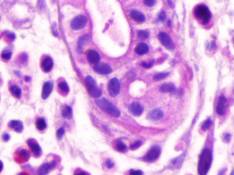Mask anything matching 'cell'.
Here are the masks:
<instances>
[{
    "mask_svg": "<svg viewBox=\"0 0 234 175\" xmlns=\"http://www.w3.org/2000/svg\"><path fill=\"white\" fill-rule=\"evenodd\" d=\"M95 103L97 106L106 114L115 118H118L120 116V112L119 110L107 99L103 98L96 99Z\"/></svg>",
    "mask_w": 234,
    "mask_h": 175,
    "instance_id": "obj_1",
    "label": "cell"
},
{
    "mask_svg": "<svg viewBox=\"0 0 234 175\" xmlns=\"http://www.w3.org/2000/svg\"><path fill=\"white\" fill-rule=\"evenodd\" d=\"M211 151L209 149H204L201 154L198 165V172L200 175L207 174L210 170L212 162Z\"/></svg>",
    "mask_w": 234,
    "mask_h": 175,
    "instance_id": "obj_2",
    "label": "cell"
},
{
    "mask_svg": "<svg viewBox=\"0 0 234 175\" xmlns=\"http://www.w3.org/2000/svg\"><path fill=\"white\" fill-rule=\"evenodd\" d=\"M86 87L89 94L94 98H98L101 95V91L100 90L96 81L91 76H87L85 79Z\"/></svg>",
    "mask_w": 234,
    "mask_h": 175,
    "instance_id": "obj_3",
    "label": "cell"
},
{
    "mask_svg": "<svg viewBox=\"0 0 234 175\" xmlns=\"http://www.w3.org/2000/svg\"><path fill=\"white\" fill-rule=\"evenodd\" d=\"M195 16L203 24H206L209 22L211 14L208 7L204 5H199L195 10Z\"/></svg>",
    "mask_w": 234,
    "mask_h": 175,
    "instance_id": "obj_4",
    "label": "cell"
},
{
    "mask_svg": "<svg viewBox=\"0 0 234 175\" xmlns=\"http://www.w3.org/2000/svg\"><path fill=\"white\" fill-rule=\"evenodd\" d=\"M120 84L118 79L113 78L109 81L108 85V91L110 96L116 97L120 90Z\"/></svg>",
    "mask_w": 234,
    "mask_h": 175,
    "instance_id": "obj_5",
    "label": "cell"
},
{
    "mask_svg": "<svg viewBox=\"0 0 234 175\" xmlns=\"http://www.w3.org/2000/svg\"><path fill=\"white\" fill-rule=\"evenodd\" d=\"M87 18L83 15L77 16L71 21L70 26L75 30H78L85 26L87 23Z\"/></svg>",
    "mask_w": 234,
    "mask_h": 175,
    "instance_id": "obj_6",
    "label": "cell"
},
{
    "mask_svg": "<svg viewBox=\"0 0 234 175\" xmlns=\"http://www.w3.org/2000/svg\"><path fill=\"white\" fill-rule=\"evenodd\" d=\"M158 37L161 43L167 49L172 50L174 48V43L167 34L165 32H160Z\"/></svg>",
    "mask_w": 234,
    "mask_h": 175,
    "instance_id": "obj_7",
    "label": "cell"
},
{
    "mask_svg": "<svg viewBox=\"0 0 234 175\" xmlns=\"http://www.w3.org/2000/svg\"><path fill=\"white\" fill-rule=\"evenodd\" d=\"M161 154V149L157 146H155L150 149L144 157V160L147 162H151L158 158Z\"/></svg>",
    "mask_w": 234,
    "mask_h": 175,
    "instance_id": "obj_8",
    "label": "cell"
},
{
    "mask_svg": "<svg viewBox=\"0 0 234 175\" xmlns=\"http://www.w3.org/2000/svg\"><path fill=\"white\" fill-rule=\"evenodd\" d=\"M94 69L98 74L105 75L109 74L112 71L111 68L107 63H98L95 64Z\"/></svg>",
    "mask_w": 234,
    "mask_h": 175,
    "instance_id": "obj_9",
    "label": "cell"
},
{
    "mask_svg": "<svg viewBox=\"0 0 234 175\" xmlns=\"http://www.w3.org/2000/svg\"><path fill=\"white\" fill-rule=\"evenodd\" d=\"M129 110L131 114L134 115L140 116L143 112V107L138 102H134L130 104L129 107Z\"/></svg>",
    "mask_w": 234,
    "mask_h": 175,
    "instance_id": "obj_10",
    "label": "cell"
},
{
    "mask_svg": "<svg viewBox=\"0 0 234 175\" xmlns=\"http://www.w3.org/2000/svg\"><path fill=\"white\" fill-rule=\"evenodd\" d=\"M54 83L53 81H49L45 82L43 85L42 92V98L43 99H46L52 92Z\"/></svg>",
    "mask_w": 234,
    "mask_h": 175,
    "instance_id": "obj_11",
    "label": "cell"
},
{
    "mask_svg": "<svg viewBox=\"0 0 234 175\" xmlns=\"http://www.w3.org/2000/svg\"><path fill=\"white\" fill-rule=\"evenodd\" d=\"M227 108V99L224 96H221L219 99L217 106L216 111L218 114L223 115L226 112Z\"/></svg>",
    "mask_w": 234,
    "mask_h": 175,
    "instance_id": "obj_12",
    "label": "cell"
},
{
    "mask_svg": "<svg viewBox=\"0 0 234 175\" xmlns=\"http://www.w3.org/2000/svg\"><path fill=\"white\" fill-rule=\"evenodd\" d=\"M27 143L34 156L36 157H39L41 154V149L38 143L32 139L28 140Z\"/></svg>",
    "mask_w": 234,
    "mask_h": 175,
    "instance_id": "obj_13",
    "label": "cell"
},
{
    "mask_svg": "<svg viewBox=\"0 0 234 175\" xmlns=\"http://www.w3.org/2000/svg\"><path fill=\"white\" fill-rule=\"evenodd\" d=\"M53 61L52 58L49 56H47L42 60L41 62V68L43 71L46 73H48L51 70L53 67Z\"/></svg>",
    "mask_w": 234,
    "mask_h": 175,
    "instance_id": "obj_14",
    "label": "cell"
},
{
    "mask_svg": "<svg viewBox=\"0 0 234 175\" xmlns=\"http://www.w3.org/2000/svg\"><path fill=\"white\" fill-rule=\"evenodd\" d=\"M30 158V153L26 149H21L17 153L16 159L19 162H24Z\"/></svg>",
    "mask_w": 234,
    "mask_h": 175,
    "instance_id": "obj_15",
    "label": "cell"
},
{
    "mask_svg": "<svg viewBox=\"0 0 234 175\" xmlns=\"http://www.w3.org/2000/svg\"><path fill=\"white\" fill-rule=\"evenodd\" d=\"M87 58L90 63L96 64L100 61V55L97 51L94 50H90L87 54Z\"/></svg>",
    "mask_w": 234,
    "mask_h": 175,
    "instance_id": "obj_16",
    "label": "cell"
},
{
    "mask_svg": "<svg viewBox=\"0 0 234 175\" xmlns=\"http://www.w3.org/2000/svg\"><path fill=\"white\" fill-rule=\"evenodd\" d=\"M163 112L160 109H154L148 114L147 117L151 121H156L163 117Z\"/></svg>",
    "mask_w": 234,
    "mask_h": 175,
    "instance_id": "obj_17",
    "label": "cell"
},
{
    "mask_svg": "<svg viewBox=\"0 0 234 175\" xmlns=\"http://www.w3.org/2000/svg\"><path fill=\"white\" fill-rule=\"evenodd\" d=\"M56 165V162H55L44 164L39 169V174L41 175H46L48 173L49 171L55 167Z\"/></svg>",
    "mask_w": 234,
    "mask_h": 175,
    "instance_id": "obj_18",
    "label": "cell"
},
{
    "mask_svg": "<svg viewBox=\"0 0 234 175\" xmlns=\"http://www.w3.org/2000/svg\"><path fill=\"white\" fill-rule=\"evenodd\" d=\"M8 126L15 131L18 133H21L24 129V125L23 122L20 121L13 120L9 122Z\"/></svg>",
    "mask_w": 234,
    "mask_h": 175,
    "instance_id": "obj_19",
    "label": "cell"
},
{
    "mask_svg": "<svg viewBox=\"0 0 234 175\" xmlns=\"http://www.w3.org/2000/svg\"><path fill=\"white\" fill-rule=\"evenodd\" d=\"M136 52L138 54H144L149 51V47L145 43H141L138 44L136 48Z\"/></svg>",
    "mask_w": 234,
    "mask_h": 175,
    "instance_id": "obj_20",
    "label": "cell"
},
{
    "mask_svg": "<svg viewBox=\"0 0 234 175\" xmlns=\"http://www.w3.org/2000/svg\"><path fill=\"white\" fill-rule=\"evenodd\" d=\"M132 18L138 23H142L145 20L144 15L141 12L137 11H132L130 12Z\"/></svg>",
    "mask_w": 234,
    "mask_h": 175,
    "instance_id": "obj_21",
    "label": "cell"
},
{
    "mask_svg": "<svg viewBox=\"0 0 234 175\" xmlns=\"http://www.w3.org/2000/svg\"><path fill=\"white\" fill-rule=\"evenodd\" d=\"M184 157L185 154H182V155H181L179 157H178L176 158H175L173 160L171 163V165H172L171 167L174 168H180V167L182 165V163L183 161H184Z\"/></svg>",
    "mask_w": 234,
    "mask_h": 175,
    "instance_id": "obj_22",
    "label": "cell"
},
{
    "mask_svg": "<svg viewBox=\"0 0 234 175\" xmlns=\"http://www.w3.org/2000/svg\"><path fill=\"white\" fill-rule=\"evenodd\" d=\"M62 114L64 118L71 119L72 117V110L71 107L68 105H65L62 110Z\"/></svg>",
    "mask_w": 234,
    "mask_h": 175,
    "instance_id": "obj_23",
    "label": "cell"
},
{
    "mask_svg": "<svg viewBox=\"0 0 234 175\" xmlns=\"http://www.w3.org/2000/svg\"><path fill=\"white\" fill-rule=\"evenodd\" d=\"M175 90V86L173 84L169 83L162 85L160 87V90L162 92L170 93Z\"/></svg>",
    "mask_w": 234,
    "mask_h": 175,
    "instance_id": "obj_24",
    "label": "cell"
},
{
    "mask_svg": "<svg viewBox=\"0 0 234 175\" xmlns=\"http://www.w3.org/2000/svg\"><path fill=\"white\" fill-rule=\"evenodd\" d=\"M47 127L46 122L43 118H39L36 122V127L40 131L44 130Z\"/></svg>",
    "mask_w": 234,
    "mask_h": 175,
    "instance_id": "obj_25",
    "label": "cell"
},
{
    "mask_svg": "<svg viewBox=\"0 0 234 175\" xmlns=\"http://www.w3.org/2000/svg\"><path fill=\"white\" fill-rule=\"evenodd\" d=\"M10 90L12 93L17 98H20L21 96V90L16 85H13L10 88Z\"/></svg>",
    "mask_w": 234,
    "mask_h": 175,
    "instance_id": "obj_26",
    "label": "cell"
},
{
    "mask_svg": "<svg viewBox=\"0 0 234 175\" xmlns=\"http://www.w3.org/2000/svg\"><path fill=\"white\" fill-rule=\"evenodd\" d=\"M89 38V36L87 35H83L80 37L78 41V48L79 50L81 51L82 47L84 45V43Z\"/></svg>",
    "mask_w": 234,
    "mask_h": 175,
    "instance_id": "obj_27",
    "label": "cell"
},
{
    "mask_svg": "<svg viewBox=\"0 0 234 175\" xmlns=\"http://www.w3.org/2000/svg\"><path fill=\"white\" fill-rule=\"evenodd\" d=\"M211 120L210 118L207 119L202 124V126H201L202 129L204 131H206V130H208V129H210L211 125Z\"/></svg>",
    "mask_w": 234,
    "mask_h": 175,
    "instance_id": "obj_28",
    "label": "cell"
},
{
    "mask_svg": "<svg viewBox=\"0 0 234 175\" xmlns=\"http://www.w3.org/2000/svg\"><path fill=\"white\" fill-rule=\"evenodd\" d=\"M12 53L8 51H3L1 54V57L5 60H9L12 57Z\"/></svg>",
    "mask_w": 234,
    "mask_h": 175,
    "instance_id": "obj_29",
    "label": "cell"
},
{
    "mask_svg": "<svg viewBox=\"0 0 234 175\" xmlns=\"http://www.w3.org/2000/svg\"><path fill=\"white\" fill-rule=\"evenodd\" d=\"M116 147H117V149L120 151H124L126 149L125 145H124V143L120 140L117 141V143H116Z\"/></svg>",
    "mask_w": 234,
    "mask_h": 175,
    "instance_id": "obj_30",
    "label": "cell"
},
{
    "mask_svg": "<svg viewBox=\"0 0 234 175\" xmlns=\"http://www.w3.org/2000/svg\"><path fill=\"white\" fill-rule=\"evenodd\" d=\"M59 88L63 91L68 92L69 91V87L67 83L65 82H61L59 84Z\"/></svg>",
    "mask_w": 234,
    "mask_h": 175,
    "instance_id": "obj_31",
    "label": "cell"
},
{
    "mask_svg": "<svg viewBox=\"0 0 234 175\" xmlns=\"http://www.w3.org/2000/svg\"><path fill=\"white\" fill-rule=\"evenodd\" d=\"M64 134V129L63 127L61 128L58 129L56 132L57 138L58 140H61Z\"/></svg>",
    "mask_w": 234,
    "mask_h": 175,
    "instance_id": "obj_32",
    "label": "cell"
},
{
    "mask_svg": "<svg viewBox=\"0 0 234 175\" xmlns=\"http://www.w3.org/2000/svg\"><path fill=\"white\" fill-rule=\"evenodd\" d=\"M169 74L168 73H161V74H159L156 75L154 77V79L156 80L162 79L167 77L168 75H169Z\"/></svg>",
    "mask_w": 234,
    "mask_h": 175,
    "instance_id": "obj_33",
    "label": "cell"
},
{
    "mask_svg": "<svg viewBox=\"0 0 234 175\" xmlns=\"http://www.w3.org/2000/svg\"><path fill=\"white\" fill-rule=\"evenodd\" d=\"M138 36L141 39H145L148 37L149 33L144 31H140L138 32Z\"/></svg>",
    "mask_w": 234,
    "mask_h": 175,
    "instance_id": "obj_34",
    "label": "cell"
},
{
    "mask_svg": "<svg viewBox=\"0 0 234 175\" xmlns=\"http://www.w3.org/2000/svg\"><path fill=\"white\" fill-rule=\"evenodd\" d=\"M156 0H144V5L147 7H152L156 3Z\"/></svg>",
    "mask_w": 234,
    "mask_h": 175,
    "instance_id": "obj_35",
    "label": "cell"
},
{
    "mask_svg": "<svg viewBox=\"0 0 234 175\" xmlns=\"http://www.w3.org/2000/svg\"><path fill=\"white\" fill-rule=\"evenodd\" d=\"M158 17H159V19L161 21H163L166 20V18H167V15H166L165 11H162L160 12Z\"/></svg>",
    "mask_w": 234,
    "mask_h": 175,
    "instance_id": "obj_36",
    "label": "cell"
},
{
    "mask_svg": "<svg viewBox=\"0 0 234 175\" xmlns=\"http://www.w3.org/2000/svg\"><path fill=\"white\" fill-rule=\"evenodd\" d=\"M6 38H7L8 41H13L15 38V35L12 32H7L6 35Z\"/></svg>",
    "mask_w": 234,
    "mask_h": 175,
    "instance_id": "obj_37",
    "label": "cell"
},
{
    "mask_svg": "<svg viewBox=\"0 0 234 175\" xmlns=\"http://www.w3.org/2000/svg\"><path fill=\"white\" fill-rule=\"evenodd\" d=\"M130 175H140L143 174L142 171L140 170H135L131 169L130 171Z\"/></svg>",
    "mask_w": 234,
    "mask_h": 175,
    "instance_id": "obj_38",
    "label": "cell"
},
{
    "mask_svg": "<svg viewBox=\"0 0 234 175\" xmlns=\"http://www.w3.org/2000/svg\"><path fill=\"white\" fill-rule=\"evenodd\" d=\"M142 142L141 141H137L136 142V143H134V144H132V145L131 146L130 148L131 149H136V148H138V147H140V146H141V145Z\"/></svg>",
    "mask_w": 234,
    "mask_h": 175,
    "instance_id": "obj_39",
    "label": "cell"
},
{
    "mask_svg": "<svg viewBox=\"0 0 234 175\" xmlns=\"http://www.w3.org/2000/svg\"><path fill=\"white\" fill-rule=\"evenodd\" d=\"M106 165L108 168L111 169L114 166V163L113 162L112 160H111L110 159H108L107 160Z\"/></svg>",
    "mask_w": 234,
    "mask_h": 175,
    "instance_id": "obj_40",
    "label": "cell"
},
{
    "mask_svg": "<svg viewBox=\"0 0 234 175\" xmlns=\"http://www.w3.org/2000/svg\"><path fill=\"white\" fill-rule=\"evenodd\" d=\"M153 64V62H149V63H146V62H144L142 63V66L143 67L145 68H149L152 66Z\"/></svg>",
    "mask_w": 234,
    "mask_h": 175,
    "instance_id": "obj_41",
    "label": "cell"
},
{
    "mask_svg": "<svg viewBox=\"0 0 234 175\" xmlns=\"http://www.w3.org/2000/svg\"><path fill=\"white\" fill-rule=\"evenodd\" d=\"M231 136L230 134H226L224 136V140L227 142H230L231 140Z\"/></svg>",
    "mask_w": 234,
    "mask_h": 175,
    "instance_id": "obj_42",
    "label": "cell"
},
{
    "mask_svg": "<svg viewBox=\"0 0 234 175\" xmlns=\"http://www.w3.org/2000/svg\"><path fill=\"white\" fill-rule=\"evenodd\" d=\"M10 136L8 134H5L3 135V139L4 141H8L10 139Z\"/></svg>",
    "mask_w": 234,
    "mask_h": 175,
    "instance_id": "obj_43",
    "label": "cell"
},
{
    "mask_svg": "<svg viewBox=\"0 0 234 175\" xmlns=\"http://www.w3.org/2000/svg\"><path fill=\"white\" fill-rule=\"evenodd\" d=\"M3 168V164L1 160H0V172L2 170Z\"/></svg>",
    "mask_w": 234,
    "mask_h": 175,
    "instance_id": "obj_44",
    "label": "cell"
},
{
    "mask_svg": "<svg viewBox=\"0 0 234 175\" xmlns=\"http://www.w3.org/2000/svg\"><path fill=\"white\" fill-rule=\"evenodd\" d=\"M30 80V77H28V76H27V77H25V81H27V82H28Z\"/></svg>",
    "mask_w": 234,
    "mask_h": 175,
    "instance_id": "obj_45",
    "label": "cell"
},
{
    "mask_svg": "<svg viewBox=\"0 0 234 175\" xmlns=\"http://www.w3.org/2000/svg\"><path fill=\"white\" fill-rule=\"evenodd\" d=\"M167 24H168V25L169 26H171V21H168Z\"/></svg>",
    "mask_w": 234,
    "mask_h": 175,
    "instance_id": "obj_46",
    "label": "cell"
}]
</instances>
